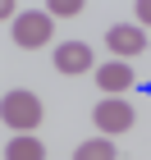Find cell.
Wrapping results in <instances>:
<instances>
[{
  "instance_id": "6",
  "label": "cell",
  "mask_w": 151,
  "mask_h": 160,
  "mask_svg": "<svg viewBox=\"0 0 151 160\" xmlns=\"http://www.w3.org/2000/svg\"><path fill=\"white\" fill-rule=\"evenodd\" d=\"M50 60H55L60 73H87V69H92V46H87V41H64Z\"/></svg>"
},
{
  "instance_id": "4",
  "label": "cell",
  "mask_w": 151,
  "mask_h": 160,
  "mask_svg": "<svg viewBox=\"0 0 151 160\" xmlns=\"http://www.w3.org/2000/svg\"><path fill=\"white\" fill-rule=\"evenodd\" d=\"M105 41H110L114 60H128V55H138V50H147V32H142L138 23H114L110 32H105Z\"/></svg>"
},
{
  "instance_id": "3",
  "label": "cell",
  "mask_w": 151,
  "mask_h": 160,
  "mask_svg": "<svg viewBox=\"0 0 151 160\" xmlns=\"http://www.w3.org/2000/svg\"><path fill=\"white\" fill-rule=\"evenodd\" d=\"M92 123H96L105 137L128 133V128H133V101H124V96H105V101H96V110H92Z\"/></svg>"
},
{
  "instance_id": "10",
  "label": "cell",
  "mask_w": 151,
  "mask_h": 160,
  "mask_svg": "<svg viewBox=\"0 0 151 160\" xmlns=\"http://www.w3.org/2000/svg\"><path fill=\"white\" fill-rule=\"evenodd\" d=\"M138 28H151V0H138Z\"/></svg>"
},
{
  "instance_id": "8",
  "label": "cell",
  "mask_w": 151,
  "mask_h": 160,
  "mask_svg": "<svg viewBox=\"0 0 151 160\" xmlns=\"http://www.w3.org/2000/svg\"><path fill=\"white\" fill-rule=\"evenodd\" d=\"M73 160H119V151H114L110 137H92V142H83L73 151Z\"/></svg>"
},
{
  "instance_id": "5",
  "label": "cell",
  "mask_w": 151,
  "mask_h": 160,
  "mask_svg": "<svg viewBox=\"0 0 151 160\" xmlns=\"http://www.w3.org/2000/svg\"><path fill=\"white\" fill-rule=\"evenodd\" d=\"M96 87L105 96H124V87H133V64L128 60H110L96 69Z\"/></svg>"
},
{
  "instance_id": "7",
  "label": "cell",
  "mask_w": 151,
  "mask_h": 160,
  "mask_svg": "<svg viewBox=\"0 0 151 160\" xmlns=\"http://www.w3.org/2000/svg\"><path fill=\"white\" fill-rule=\"evenodd\" d=\"M46 156V147H41L32 133H23V137H14L9 147H5V160H41Z\"/></svg>"
},
{
  "instance_id": "9",
  "label": "cell",
  "mask_w": 151,
  "mask_h": 160,
  "mask_svg": "<svg viewBox=\"0 0 151 160\" xmlns=\"http://www.w3.org/2000/svg\"><path fill=\"white\" fill-rule=\"evenodd\" d=\"M46 14H60V18H73V14H83V0H50Z\"/></svg>"
},
{
  "instance_id": "1",
  "label": "cell",
  "mask_w": 151,
  "mask_h": 160,
  "mask_svg": "<svg viewBox=\"0 0 151 160\" xmlns=\"http://www.w3.org/2000/svg\"><path fill=\"white\" fill-rule=\"evenodd\" d=\"M0 119L9 123V128H18V133L37 128V123H41V96H37V92H28V87L5 92V101H0Z\"/></svg>"
},
{
  "instance_id": "2",
  "label": "cell",
  "mask_w": 151,
  "mask_h": 160,
  "mask_svg": "<svg viewBox=\"0 0 151 160\" xmlns=\"http://www.w3.org/2000/svg\"><path fill=\"white\" fill-rule=\"evenodd\" d=\"M9 32H14V41H18L23 50H37V46H46V41H50L55 23H50L46 9H28V14H18V18L9 23Z\"/></svg>"
}]
</instances>
